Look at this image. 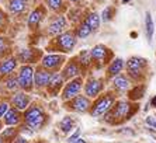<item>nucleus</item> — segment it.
I'll return each mask as SVG.
<instances>
[{"label":"nucleus","mask_w":156,"mask_h":143,"mask_svg":"<svg viewBox=\"0 0 156 143\" xmlns=\"http://www.w3.org/2000/svg\"><path fill=\"white\" fill-rule=\"evenodd\" d=\"M139 111V104L129 101L128 98H118L113 108L103 117L104 124L110 126H121L129 119H132L136 112Z\"/></svg>","instance_id":"nucleus-1"},{"label":"nucleus","mask_w":156,"mask_h":143,"mask_svg":"<svg viewBox=\"0 0 156 143\" xmlns=\"http://www.w3.org/2000/svg\"><path fill=\"white\" fill-rule=\"evenodd\" d=\"M23 119L27 126L33 129L34 132H40L45 126L51 122V117L47 112V110L44 108L42 104L40 103H33L23 112Z\"/></svg>","instance_id":"nucleus-2"},{"label":"nucleus","mask_w":156,"mask_h":143,"mask_svg":"<svg viewBox=\"0 0 156 143\" xmlns=\"http://www.w3.org/2000/svg\"><path fill=\"white\" fill-rule=\"evenodd\" d=\"M77 41L79 40L75 35L73 28H69L66 31H63L62 34H59V35L51 38L47 45V51L48 52H56V54L68 55L70 52H73V49L76 48Z\"/></svg>","instance_id":"nucleus-3"},{"label":"nucleus","mask_w":156,"mask_h":143,"mask_svg":"<svg viewBox=\"0 0 156 143\" xmlns=\"http://www.w3.org/2000/svg\"><path fill=\"white\" fill-rule=\"evenodd\" d=\"M149 62L146 58L131 56L125 61V72L134 83H145L148 77Z\"/></svg>","instance_id":"nucleus-4"},{"label":"nucleus","mask_w":156,"mask_h":143,"mask_svg":"<svg viewBox=\"0 0 156 143\" xmlns=\"http://www.w3.org/2000/svg\"><path fill=\"white\" fill-rule=\"evenodd\" d=\"M120 98V96L117 93H114L113 90H107L101 96H98L96 100H93V105H91V110L89 112L91 118H103L107 112L113 108V105L115 104V101Z\"/></svg>","instance_id":"nucleus-5"},{"label":"nucleus","mask_w":156,"mask_h":143,"mask_svg":"<svg viewBox=\"0 0 156 143\" xmlns=\"http://www.w3.org/2000/svg\"><path fill=\"white\" fill-rule=\"evenodd\" d=\"M69 25L70 23L68 20V17H66V14H52L47 18L45 24L42 25L41 32H42V35L45 38L51 40V38L62 34L66 30H69L70 28Z\"/></svg>","instance_id":"nucleus-6"},{"label":"nucleus","mask_w":156,"mask_h":143,"mask_svg":"<svg viewBox=\"0 0 156 143\" xmlns=\"http://www.w3.org/2000/svg\"><path fill=\"white\" fill-rule=\"evenodd\" d=\"M47 18H48V9L45 7L44 3H40V4H37V6H34V7H31V10L27 14V20H26L28 31H31V32L41 31L42 25L47 21Z\"/></svg>","instance_id":"nucleus-7"},{"label":"nucleus","mask_w":156,"mask_h":143,"mask_svg":"<svg viewBox=\"0 0 156 143\" xmlns=\"http://www.w3.org/2000/svg\"><path fill=\"white\" fill-rule=\"evenodd\" d=\"M90 52H91V58H93V70H103L115 58L113 49L108 48L107 45H104V44L94 45L90 49Z\"/></svg>","instance_id":"nucleus-8"},{"label":"nucleus","mask_w":156,"mask_h":143,"mask_svg":"<svg viewBox=\"0 0 156 143\" xmlns=\"http://www.w3.org/2000/svg\"><path fill=\"white\" fill-rule=\"evenodd\" d=\"M17 80L20 90L27 91V93H33L35 91L34 89V77H35V66L33 65H20L17 70Z\"/></svg>","instance_id":"nucleus-9"},{"label":"nucleus","mask_w":156,"mask_h":143,"mask_svg":"<svg viewBox=\"0 0 156 143\" xmlns=\"http://www.w3.org/2000/svg\"><path fill=\"white\" fill-rule=\"evenodd\" d=\"M91 105H93V100L89 98L87 96H84L83 93L79 94L77 97L72 98V100L66 101V103H62V107L65 108L66 111L72 112V114H89L91 110Z\"/></svg>","instance_id":"nucleus-10"},{"label":"nucleus","mask_w":156,"mask_h":143,"mask_svg":"<svg viewBox=\"0 0 156 143\" xmlns=\"http://www.w3.org/2000/svg\"><path fill=\"white\" fill-rule=\"evenodd\" d=\"M107 87V80L104 77H96V76H86L83 86V94L91 100H96L98 96H101Z\"/></svg>","instance_id":"nucleus-11"},{"label":"nucleus","mask_w":156,"mask_h":143,"mask_svg":"<svg viewBox=\"0 0 156 143\" xmlns=\"http://www.w3.org/2000/svg\"><path fill=\"white\" fill-rule=\"evenodd\" d=\"M42 49L37 47H24L16 52V58L20 62V65H33V66H38L40 65L41 58L44 56Z\"/></svg>","instance_id":"nucleus-12"},{"label":"nucleus","mask_w":156,"mask_h":143,"mask_svg":"<svg viewBox=\"0 0 156 143\" xmlns=\"http://www.w3.org/2000/svg\"><path fill=\"white\" fill-rule=\"evenodd\" d=\"M84 80H86L84 76H80V77H76V79L68 80V82L65 83L63 89H62L61 96H59L62 103H66V101L72 100V98H75V97H77L79 94L83 93Z\"/></svg>","instance_id":"nucleus-13"},{"label":"nucleus","mask_w":156,"mask_h":143,"mask_svg":"<svg viewBox=\"0 0 156 143\" xmlns=\"http://www.w3.org/2000/svg\"><path fill=\"white\" fill-rule=\"evenodd\" d=\"M66 61H68V58L63 54L47 52V54H44V56L41 58L38 66H41V68L47 69V70L54 73V72H61L62 68H63V65L66 63Z\"/></svg>","instance_id":"nucleus-14"},{"label":"nucleus","mask_w":156,"mask_h":143,"mask_svg":"<svg viewBox=\"0 0 156 143\" xmlns=\"http://www.w3.org/2000/svg\"><path fill=\"white\" fill-rule=\"evenodd\" d=\"M108 84H110V90H113L114 93H117L118 96H122V94H127L129 91V89L134 86L135 83L128 77L127 73H121V75L115 76L114 79L110 80Z\"/></svg>","instance_id":"nucleus-15"},{"label":"nucleus","mask_w":156,"mask_h":143,"mask_svg":"<svg viewBox=\"0 0 156 143\" xmlns=\"http://www.w3.org/2000/svg\"><path fill=\"white\" fill-rule=\"evenodd\" d=\"M9 101H10L11 107L17 108V110H20L21 112H24L27 108L34 103L31 93H27V91H23V90H17V91H14L13 94H10Z\"/></svg>","instance_id":"nucleus-16"},{"label":"nucleus","mask_w":156,"mask_h":143,"mask_svg":"<svg viewBox=\"0 0 156 143\" xmlns=\"http://www.w3.org/2000/svg\"><path fill=\"white\" fill-rule=\"evenodd\" d=\"M62 76L65 77V80H72V79H76V77H80V76H84V72L82 69V66L79 65L77 62V58L76 56H72L70 59L66 61V63L63 65V68L61 70ZM86 77V76H84Z\"/></svg>","instance_id":"nucleus-17"},{"label":"nucleus","mask_w":156,"mask_h":143,"mask_svg":"<svg viewBox=\"0 0 156 143\" xmlns=\"http://www.w3.org/2000/svg\"><path fill=\"white\" fill-rule=\"evenodd\" d=\"M20 68V62L17 61L16 55H11L9 58L0 59V82L11 75H16Z\"/></svg>","instance_id":"nucleus-18"},{"label":"nucleus","mask_w":156,"mask_h":143,"mask_svg":"<svg viewBox=\"0 0 156 143\" xmlns=\"http://www.w3.org/2000/svg\"><path fill=\"white\" fill-rule=\"evenodd\" d=\"M51 77H52V72L41 68V66H35V77H34V89H35V91L45 93Z\"/></svg>","instance_id":"nucleus-19"},{"label":"nucleus","mask_w":156,"mask_h":143,"mask_svg":"<svg viewBox=\"0 0 156 143\" xmlns=\"http://www.w3.org/2000/svg\"><path fill=\"white\" fill-rule=\"evenodd\" d=\"M65 83H66V80H65V77L62 76L61 72H54L51 80H49V83H48V87H47L45 94H47L48 97H52V98L61 96L62 89H63V86H65Z\"/></svg>","instance_id":"nucleus-20"},{"label":"nucleus","mask_w":156,"mask_h":143,"mask_svg":"<svg viewBox=\"0 0 156 143\" xmlns=\"http://www.w3.org/2000/svg\"><path fill=\"white\" fill-rule=\"evenodd\" d=\"M124 72H125V61L120 56H115L113 61L108 63V66L105 68L104 79L107 80V83H108L111 79H114L115 76L121 75V73H124Z\"/></svg>","instance_id":"nucleus-21"},{"label":"nucleus","mask_w":156,"mask_h":143,"mask_svg":"<svg viewBox=\"0 0 156 143\" xmlns=\"http://www.w3.org/2000/svg\"><path fill=\"white\" fill-rule=\"evenodd\" d=\"M7 13L13 17H24L26 14H28L30 11V4L24 3L23 0H7Z\"/></svg>","instance_id":"nucleus-22"},{"label":"nucleus","mask_w":156,"mask_h":143,"mask_svg":"<svg viewBox=\"0 0 156 143\" xmlns=\"http://www.w3.org/2000/svg\"><path fill=\"white\" fill-rule=\"evenodd\" d=\"M2 121H3L4 126H20L24 122L23 112L14 107H10V110L6 112V115L2 118Z\"/></svg>","instance_id":"nucleus-23"},{"label":"nucleus","mask_w":156,"mask_h":143,"mask_svg":"<svg viewBox=\"0 0 156 143\" xmlns=\"http://www.w3.org/2000/svg\"><path fill=\"white\" fill-rule=\"evenodd\" d=\"M76 58H77L79 65L82 66V69H83L84 76H87L93 70V58H91L90 49H82L79 54L76 55Z\"/></svg>","instance_id":"nucleus-24"},{"label":"nucleus","mask_w":156,"mask_h":143,"mask_svg":"<svg viewBox=\"0 0 156 143\" xmlns=\"http://www.w3.org/2000/svg\"><path fill=\"white\" fill-rule=\"evenodd\" d=\"M42 3L52 14H66V11L69 10L65 0H42Z\"/></svg>","instance_id":"nucleus-25"},{"label":"nucleus","mask_w":156,"mask_h":143,"mask_svg":"<svg viewBox=\"0 0 156 143\" xmlns=\"http://www.w3.org/2000/svg\"><path fill=\"white\" fill-rule=\"evenodd\" d=\"M146 94V84L145 83H135L134 86L129 89L127 93V98L134 103H139V101L145 97Z\"/></svg>","instance_id":"nucleus-26"},{"label":"nucleus","mask_w":156,"mask_h":143,"mask_svg":"<svg viewBox=\"0 0 156 143\" xmlns=\"http://www.w3.org/2000/svg\"><path fill=\"white\" fill-rule=\"evenodd\" d=\"M75 128H76V118L72 115H65L58 124V129L63 135H70Z\"/></svg>","instance_id":"nucleus-27"},{"label":"nucleus","mask_w":156,"mask_h":143,"mask_svg":"<svg viewBox=\"0 0 156 143\" xmlns=\"http://www.w3.org/2000/svg\"><path fill=\"white\" fill-rule=\"evenodd\" d=\"M83 20L86 21V24L91 28L93 34H94V32H97L98 30H100V27H101V17H100V14H98L97 11H94V10H93V11H87Z\"/></svg>","instance_id":"nucleus-28"},{"label":"nucleus","mask_w":156,"mask_h":143,"mask_svg":"<svg viewBox=\"0 0 156 143\" xmlns=\"http://www.w3.org/2000/svg\"><path fill=\"white\" fill-rule=\"evenodd\" d=\"M13 54V41L4 34H0V59L11 56Z\"/></svg>","instance_id":"nucleus-29"},{"label":"nucleus","mask_w":156,"mask_h":143,"mask_svg":"<svg viewBox=\"0 0 156 143\" xmlns=\"http://www.w3.org/2000/svg\"><path fill=\"white\" fill-rule=\"evenodd\" d=\"M84 16H86V14H83L82 7H76V6L69 7V10L66 11V17H68V20H69L70 25H72V28L75 27V25L79 24L80 21H83Z\"/></svg>","instance_id":"nucleus-30"},{"label":"nucleus","mask_w":156,"mask_h":143,"mask_svg":"<svg viewBox=\"0 0 156 143\" xmlns=\"http://www.w3.org/2000/svg\"><path fill=\"white\" fill-rule=\"evenodd\" d=\"M18 135H20L18 126H6L0 132V138H2V142L3 143H13Z\"/></svg>","instance_id":"nucleus-31"},{"label":"nucleus","mask_w":156,"mask_h":143,"mask_svg":"<svg viewBox=\"0 0 156 143\" xmlns=\"http://www.w3.org/2000/svg\"><path fill=\"white\" fill-rule=\"evenodd\" d=\"M73 31H75V35H76L77 40H87V38L93 34L91 28L86 24L84 20L83 21H80L77 25H75V27H73Z\"/></svg>","instance_id":"nucleus-32"},{"label":"nucleus","mask_w":156,"mask_h":143,"mask_svg":"<svg viewBox=\"0 0 156 143\" xmlns=\"http://www.w3.org/2000/svg\"><path fill=\"white\" fill-rule=\"evenodd\" d=\"M153 34H155V23H153L151 11H146L145 13V35L149 44L152 42V40H153Z\"/></svg>","instance_id":"nucleus-33"},{"label":"nucleus","mask_w":156,"mask_h":143,"mask_svg":"<svg viewBox=\"0 0 156 143\" xmlns=\"http://www.w3.org/2000/svg\"><path fill=\"white\" fill-rule=\"evenodd\" d=\"M3 83V87L6 89V91H9L10 94H13L14 91L20 90V86H18V80H17V75H11L9 77H6L4 80H2Z\"/></svg>","instance_id":"nucleus-34"},{"label":"nucleus","mask_w":156,"mask_h":143,"mask_svg":"<svg viewBox=\"0 0 156 143\" xmlns=\"http://www.w3.org/2000/svg\"><path fill=\"white\" fill-rule=\"evenodd\" d=\"M115 14H117V9L114 6H105L103 9V11L100 13V17H101V23H110L113 21L114 18H115Z\"/></svg>","instance_id":"nucleus-35"},{"label":"nucleus","mask_w":156,"mask_h":143,"mask_svg":"<svg viewBox=\"0 0 156 143\" xmlns=\"http://www.w3.org/2000/svg\"><path fill=\"white\" fill-rule=\"evenodd\" d=\"M9 25H10L9 13L0 7V34H6V31L9 30Z\"/></svg>","instance_id":"nucleus-36"},{"label":"nucleus","mask_w":156,"mask_h":143,"mask_svg":"<svg viewBox=\"0 0 156 143\" xmlns=\"http://www.w3.org/2000/svg\"><path fill=\"white\" fill-rule=\"evenodd\" d=\"M18 129H20V135H23V136H26V138H30V136H33L34 133V131L31 128H30V126H27L26 124H24V122H23L21 125L18 126Z\"/></svg>","instance_id":"nucleus-37"},{"label":"nucleus","mask_w":156,"mask_h":143,"mask_svg":"<svg viewBox=\"0 0 156 143\" xmlns=\"http://www.w3.org/2000/svg\"><path fill=\"white\" fill-rule=\"evenodd\" d=\"M10 101L7 100H0V118H3L4 115H6V112L10 110Z\"/></svg>","instance_id":"nucleus-38"},{"label":"nucleus","mask_w":156,"mask_h":143,"mask_svg":"<svg viewBox=\"0 0 156 143\" xmlns=\"http://www.w3.org/2000/svg\"><path fill=\"white\" fill-rule=\"evenodd\" d=\"M79 138H80V129L77 128L76 131H73V132L70 133L69 136H68V140H66V142H68V143H73L75 140L79 139Z\"/></svg>","instance_id":"nucleus-39"},{"label":"nucleus","mask_w":156,"mask_h":143,"mask_svg":"<svg viewBox=\"0 0 156 143\" xmlns=\"http://www.w3.org/2000/svg\"><path fill=\"white\" fill-rule=\"evenodd\" d=\"M68 6L73 7V6H76V7H82L84 3H86V0H65Z\"/></svg>","instance_id":"nucleus-40"},{"label":"nucleus","mask_w":156,"mask_h":143,"mask_svg":"<svg viewBox=\"0 0 156 143\" xmlns=\"http://www.w3.org/2000/svg\"><path fill=\"white\" fill-rule=\"evenodd\" d=\"M145 124L149 126V128H152V129H156V118L155 117H146L145 118Z\"/></svg>","instance_id":"nucleus-41"},{"label":"nucleus","mask_w":156,"mask_h":143,"mask_svg":"<svg viewBox=\"0 0 156 143\" xmlns=\"http://www.w3.org/2000/svg\"><path fill=\"white\" fill-rule=\"evenodd\" d=\"M117 133H122V135H129V136L135 135V132L131 128H120V129H117Z\"/></svg>","instance_id":"nucleus-42"},{"label":"nucleus","mask_w":156,"mask_h":143,"mask_svg":"<svg viewBox=\"0 0 156 143\" xmlns=\"http://www.w3.org/2000/svg\"><path fill=\"white\" fill-rule=\"evenodd\" d=\"M13 143H30L28 138H26V136H23V135H18L17 138L14 139V142Z\"/></svg>","instance_id":"nucleus-43"},{"label":"nucleus","mask_w":156,"mask_h":143,"mask_svg":"<svg viewBox=\"0 0 156 143\" xmlns=\"http://www.w3.org/2000/svg\"><path fill=\"white\" fill-rule=\"evenodd\" d=\"M149 105L152 108H156V96H153L152 98H151V101H149Z\"/></svg>","instance_id":"nucleus-44"},{"label":"nucleus","mask_w":156,"mask_h":143,"mask_svg":"<svg viewBox=\"0 0 156 143\" xmlns=\"http://www.w3.org/2000/svg\"><path fill=\"white\" fill-rule=\"evenodd\" d=\"M73 143H89V142H87L86 139H83V138H82V136H80L79 139H77V140H75V142H73Z\"/></svg>","instance_id":"nucleus-45"},{"label":"nucleus","mask_w":156,"mask_h":143,"mask_svg":"<svg viewBox=\"0 0 156 143\" xmlns=\"http://www.w3.org/2000/svg\"><path fill=\"white\" fill-rule=\"evenodd\" d=\"M23 2H24V3H27V4H33L35 0H23Z\"/></svg>","instance_id":"nucleus-46"},{"label":"nucleus","mask_w":156,"mask_h":143,"mask_svg":"<svg viewBox=\"0 0 156 143\" xmlns=\"http://www.w3.org/2000/svg\"><path fill=\"white\" fill-rule=\"evenodd\" d=\"M3 121H2V118H0V132H2V131H3Z\"/></svg>","instance_id":"nucleus-47"},{"label":"nucleus","mask_w":156,"mask_h":143,"mask_svg":"<svg viewBox=\"0 0 156 143\" xmlns=\"http://www.w3.org/2000/svg\"><path fill=\"white\" fill-rule=\"evenodd\" d=\"M131 0H121V4H127V3H129Z\"/></svg>","instance_id":"nucleus-48"},{"label":"nucleus","mask_w":156,"mask_h":143,"mask_svg":"<svg viewBox=\"0 0 156 143\" xmlns=\"http://www.w3.org/2000/svg\"><path fill=\"white\" fill-rule=\"evenodd\" d=\"M0 143H3V142H2V138H0Z\"/></svg>","instance_id":"nucleus-49"}]
</instances>
